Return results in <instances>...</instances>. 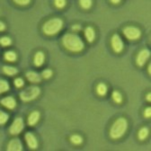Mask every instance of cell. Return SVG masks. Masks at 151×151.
Segmentation results:
<instances>
[{"label":"cell","mask_w":151,"mask_h":151,"mask_svg":"<svg viewBox=\"0 0 151 151\" xmlns=\"http://www.w3.org/2000/svg\"><path fill=\"white\" fill-rule=\"evenodd\" d=\"M8 119H9V116L7 113L0 110V125L5 124L8 121Z\"/></svg>","instance_id":"obj_23"},{"label":"cell","mask_w":151,"mask_h":151,"mask_svg":"<svg viewBox=\"0 0 151 151\" xmlns=\"http://www.w3.org/2000/svg\"><path fill=\"white\" fill-rule=\"evenodd\" d=\"M26 78L31 82V83H40L42 80L41 76L33 71H30L26 74Z\"/></svg>","instance_id":"obj_13"},{"label":"cell","mask_w":151,"mask_h":151,"mask_svg":"<svg viewBox=\"0 0 151 151\" xmlns=\"http://www.w3.org/2000/svg\"><path fill=\"white\" fill-rule=\"evenodd\" d=\"M150 96H151V94H150V93H148L147 96V100L148 102H150V101H151V99H150Z\"/></svg>","instance_id":"obj_34"},{"label":"cell","mask_w":151,"mask_h":151,"mask_svg":"<svg viewBox=\"0 0 151 151\" xmlns=\"http://www.w3.org/2000/svg\"><path fill=\"white\" fill-rule=\"evenodd\" d=\"M25 138V140H26V143L27 145L29 146L30 148L32 149H35L38 147V140L36 139V137L32 133V132H27L24 136Z\"/></svg>","instance_id":"obj_9"},{"label":"cell","mask_w":151,"mask_h":151,"mask_svg":"<svg viewBox=\"0 0 151 151\" xmlns=\"http://www.w3.org/2000/svg\"><path fill=\"white\" fill-rule=\"evenodd\" d=\"M54 3L58 8H63L66 6V0H55Z\"/></svg>","instance_id":"obj_27"},{"label":"cell","mask_w":151,"mask_h":151,"mask_svg":"<svg viewBox=\"0 0 151 151\" xmlns=\"http://www.w3.org/2000/svg\"><path fill=\"white\" fill-rule=\"evenodd\" d=\"M3 72L7 75V76H14L18 73V70L14 68V67H11V66H5L3 68Z\"/></svg>","instance_id":"obj_16"},{"label":"cell","mask_w":151,"mask_h":151,"mask_svg":"<svg viewBox=\"0 0 151 151\" xmlns=\"http://www.w3.org/2000/svg\"><path fill=\"white\" fill-rule=\"evenodd\" d=\"M14 86H15L17 88H21L22 86H24V80H23L22 78H18L14 79Z\"/></svg>","instance_id":"obj_26"},{"label":"cell","mask_w":151,"mask_h":151,"mask_svg":"<svg viewBox=\"0 0 151 151\" xmlns=\"http://www.w3.org/2000/svg\"><path fill=\"white\" fill-rule=\"evenodd\" d=\"M150 57V52L147 50H142L139 51L138 57H137V64L139 67H142L147 60V59Z\"/></svg>","instance_id":"obj_8"},{"label":"cell","mask_w":151,"mask_h":151,"mask_svg":"<svg viewBox=\"0 0 151 151\" xmlns=\"http://www.w3.org/2000/svg\"><path fill=\"white\" fill-rule=\"evenodd\" d=\"M44 60H45V56H44L43 52H42V51H38V52L35 54V56H34V60H33V62H34L35 66H37V67H41V66L43 65Z\"/></svg>","instance_id":"obj_14"},{"label":"cell","mask_w":151,"mask_h":151,"mask_svg":"<svg viewBox=\"0 0 151 151\" xmlns=\"http://www.w3.org/2000/svg\"><path fill=\"white\" fill-rule=\"evenodd\" d=\"M85 36L89 42H93L94 38H96V32H94V30L92 27H87L85 31Z\"/></svg>","instance_id":"obj_15"},{"label":"cell","mask_w":151,"mask_h":151,"mask_svg":"<svg viewBox=\"0 0 151 151\" xmlns=\"http://www.w3.org/2000/svg\"><path fill=\"white\" fill-rule=\"evenodd\" d=\"M42 78H43L48 79V78H51V76H52V70H50V69H45V70L42 72Z\"/></svg>","instance_id":"obj_28"},{"label":"cell","mask_w":151,"mask_h":151,"mask_svg":"<svg viewBox=\"0 0 151 151\" xmlns=\"http://www.w3.org/2000/svg\"><path fill=\"white\" fill-rule=\"evenodd\" d=\"M5 29H6V24H5L3 22L0 21V32H1V31H4Z\"/></svg>","instance_id":"obj_32"},{"label":"cell","mask_w":151,"mask_h":151,"mask_svg":"<svg viewBox=\"0 0 151 151\" xmlns=\"http://www.w3.org/2000/svg\"><path fill=\"white\" fill-rule=\"evenodd\" d=\"M128 129V122L125 118H118L111 127L110 136L113 139H117L122 138Z\"/></svg>","instance_id":"obj_2"},{"label":"cell","mask_w":151,"mask_h":151,"mask_svg":"<svg viewBox=\"0 0 151 151\" xmlns=\"http://www.w3.org/2000/svg\"><path fill=\"white\" fill-rule=\"evenodd\" d=\"M144 115H145L146 118H150V116H151V109H150V107H148V108H147L145 110Z\"/></svg>","instance_id":"obj_30"},{"label":"cell","mask_w":151,"mask_h":151,"mask_svg":"<svg viewBox=\"0 0 151 151\" xmlns=\"http://www.w3.org/2000/svg\"><path fill=\"white\" fill-rule=\"evenodd\" d=\"M79 3L84 9H89L92 6V0H79Z\"/></svg>","instance_id":"obj_25"},{"label":"cell","mask_w":151,"mask_h":151,"mask_svg":"<svg viewBox=\"0 0 151 151\" xmlns=\"http://www.w3.org/2000/svg\"><path fill=\"white\" fill-rule=\"evenodd\" d=\"M12 44V40L10 39L9 37H2V38H0V45H2L4 47H6V46H9Z\"/></svg>","instance_id":"obj_22"},{"label":"cell","mask_w":151,"mask_h":151,"mask_svg":"<svg viewBox=\"0 0 151 151\" xmlns=\"http://www.w3.org/2000/svg\"><path fill=\"white\" fill-rule=\"evenodd\" d=\"M110 1H111L112 4H115V5H116V4H119V3L121 2V0H110Z\"/></svg>","instance_id":"obj_33"},{"label":"cell","mask_w":151,"mask_h":151,"mask_svg":"<svg viewBox=\"0 0 151 151\" xmlns=\"http://www.w3.org/2000/svg\"><path fill=\"white\" fill-rule=\"evenodd\" d=\"M1 104L9 110H13L16 106V101L12 96H6L1 100Z\"/></svg>","instance_id":"obj_11"},{"label":"cell","mask_w":151,"mask_h":151,"mask_svg":"<svg viewBox=\"0 0 151 151\" xmlns=\"http://www.w3.org/2000/svg\"><path fill=\"white\" fill-rule=\"evenodd\" d=\"M63 28V21L60 18H51L48 20L42 27L43 32L46 35H55Z\"/></svg>","instance_id":"obj_3"},{"label":"cell","mask_w":151,"mask_h":151,"mask_svg":"<svg viewBox=\"0 0 151 151\" xmlns=\"http://www.w3.org/2000/svg\"><path fill=\"white\" fill-rule=\"evenodd\" d=\"M40 117H41V114H40L39 111H32L31 114L29 115V117H28V124L30 126L35 125L38 122H39Z\"/></svg>","instance_id":"obj_12"},{"label":"cell","mask_w":151,"mask_h":151,"mask_svg":"<svg viewBox=\"0 0 151 151\" xmlns=\"http://www.w3.org/2000/svg\"><path fill=\"white\" fill-rule=\"evenodd\" d=\"M13 1L19 6H27L31 2V0H13Z\"/></svg>","instance_id":"obj_29"},{"label":"cell","mask_w":151,"mask_h":151,"mask_svg":"<svg viewBox=\"0 0 151 151\" xmlns=\"http://www.w3.org/2000/svg\"><path fill=\"white\" fill-rule=\"evenodd\" d=\"M16 54L15 52L12 51V50H8L5 53V60L6 61H9V62H14L16 60Z\"/></svg>","instance_id":"obj_17"},{"label":"cell","mask_w":151,"mask_h":151,"mask_svg":"<svg viewBox=\"0 0 151 151\" xmlns=\"http://www.w3.org/2000/svg\"><path fill=\"white\" fill-rule=\"evenodd\" d=\"M70 140H71V142H72L73 144H75V145H79V144H81V143L83 142V139H82V137L79 136V135H73V136L70 138Z\"/></svg>","instance_id":"obj_24"},{"label":"cell","mask_w":151,"mask_h":151,"mask_svg":"<svg viewBox=\"0 0 151 151\" xmlns=\"http://www.w3.org/2000/svg\"><path fill=\"white\" fill-rule=\"evenodd\" d=\"M123 34L128 40L135 41L141 36V32L135 26H127L123 29Z\"/></svg>","instance_id":"obj_5"},{"label":"cell","mask_w":151,"mask_h":151,"mask_svg":"<svg viewBox=\"0 0 151 151\" xmlns=\"http://www.w3.org/2000/svg\"><path fill=\"white\" fill-rule=\"evenodd\" d=\"M9 90V84L6 80L0 79V94Z\"/></svg>","instance_id":"obj_19"},{"label":"cell","mask_w":151,"mask_h":151,"mask_svg":"<svg viewBox=\"0 0 151 151\" xmlns=\"http://www.w3.org/2000/svg\"><path fill=\"white\" fill-rule=\"evenodd\" d=\"M111 47L113 49L115 52L117 53H120L123 50V42L122 40L121 39V37L118 35V34H114L111 39Z\"/></svg>","instance_id":"obj_7"},{"label":"cell","mask_w":151,"mask_h":151,"mask_svg":"<svg viewBox=\"0 0 151 151\" xmlns=\"http://www.w3.org/2000/svg\"><path fill=\"white\" fill-rule=\"evenodd\" d=\"M80 29H81V27H80L79 24H75V25L72 26V30L73 31H76V32H78Z\"/></svg>","instance_id":"obj_31"},{"label":"cell","mask_w":151,"mask_h":151,"mask_svg":"<svg viewBox=\"0 0 151 151\" xmlns=\"http://www.w3.org/2000/svg\"><path fill=\"white\" fill-rule=\"evenodd\" d=\"M148 136V129L147 128H142L139 131V139L140 140L146 139V138Z\"/></svg>","instance_id":"obj_20"},{"label":"cell","mask_w":151,"mask_h":151,"mask_svg":"<svg viewBox=\"0 0 151 151\" xmlns=\"http://www.w3.org/2000/svg\"><path fill=\"white\" fill-rule=\"evenodd\" d=\"M96 92H97V93L99 94V96H105L106 93H107V86H106V85L104 84V83H100L97 86V87H96Z\"/></svg>","instance_id":"obj_18"},{"label":"cell","mask_w":151,"mask_h":151,"mask_svg":"<svg viewBox=\"0 0 151 151\" xmlns=\"http://www.w3.org/2000/svg\"><path fill=\"white\" fill-rule=\"evenodd\" d=\"M23 149V145L22 142L19 139H14L9 141L7 145V150H12V151H21Z\"/></svg>","instance_id":"obj_10"},{"label":"cell","mask_w":151,"mask_h":151,"mask_svg":"<svg viewBox=\"0 0 151 151\" xmlns=\"http://www.w3.org/2000/svg\"><path fill=\"white\" fill-rule=\"evenodd\" d=\"M41 93V89L38 86H29L20 93V98L24 102H30L38 97Z\"/></svg>","instance_id":"obj_4"},{"label":"cell","mask_w":151,"mask_h":151,"mask_svg":"<svg viewBox=\"0 0 151 151\" xmlns=\"http://www.w3.org/2000/svg\"><path fill=\"white\" fill-rule=\"evenodd\" d=\"M63 46L69 51L72 52H80L84 50L85 44L81 38L77 34L68 33L62 38Z\"/></svg>","instance_id":"obj_1"},{"label":"cell","mask_w":151,"mask_h":151,"mask_svg":"<svg viewBox=\"0 0 151 151\" xmlns=\"http://www.w3.org/2000/svg\"><path fill=\"white\" fill-rule=\"evenodd\" d=\"M112 99L113 101H114L115 103L117 104H121L122 102V96L121 93H119L118 91H114L112 93Z\"/></svg>","instance_id":"obj_21"},{"label":"cell","mask_w":151,"mask_h":151,"mask_svg":"<svg viewBox=\"0 0 151 151\" xmlns=\"http://www.w3.org/2000/svg\"><path fill=\"white\" fill-rule=\"evenodd\" d=\"M24 121H23L22 118L19 117V118H16L13 122V123H12V125H11V127L9 129V131H10V133L12 135H17L24 129Z\"/></svg>","instance_id":"obj_6"}]
</instances>
